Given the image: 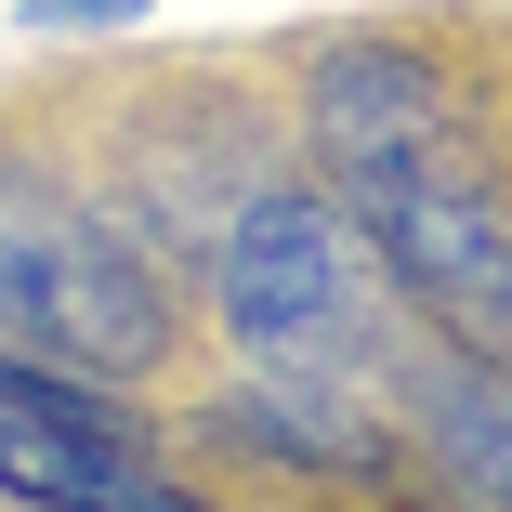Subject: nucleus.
<instances>
[{
    "instance_id": "nucleus-6",
    "label": "nucleus",
    "mask_w": 512,
    "mask_h": 512,
    "mask_svg": "<svg viewBox=\"0 0 512 512\" xmlns=\"http://www.w3.org/2000/svg\"><path fill=\"white\" fill-rule=\"evenodd\" d=\"M145 0H27V27H132Z\"/></svg>"
},
{
    "instance_id": "nucleus-4",
    "label": "nucleus",
    "mask_w": 512,
    "mask_h": 512,
    "mask_svg": "<svg viewBox=\"0 0 512 512\" xmlns=\"http://www.w3.org/2000/svg\"><path fill=\"white\" fill-rule=\"evenodd\" d=\"M211 434H237V447H263V460H302V473H381V460H394V434L368 421V394H355L342 368H302V381H250V394H224Z\"/></svg>"
},
{
    "instance_id": "nucleus-5",
    "label": "nucleus",
    "mask_w": 512,
    "mask_h": 512,
    "mask_svg": "<svg viewBox=\"0 0 512 512\" xmlns=\"http://www.w3.org/2000/svg\"><path fill=\"white\" fill-rule=\"evenodd\" d=\"M421 434H434V460H447L460 499L512 512V368H486V355L447 342V355L421 368Z\"/></svg>"
},
{
    "instance_id": "nucleus-3",
    "label": "nucleus",
    "mask_w": 512,
    "mask_h": 512,
    "mask_svg": "<svg viewBox=\"0 0 512 512\" xmlns=\"http://www.w3.org/2000/svg\"><path fill=\"white\" fill-rule=\"evenodd\" d=\"M224 329L276 368H355L381 342V263L329 184H263L224 224Z\"/></svg>"
},
{
    "instance_id": "nucleus-7",
    "label": "nucleus",
    "mask_w": 512,
    "mask_h": 512,
    "mask_svg": "<svg viewBox=\"0 0 512 512\" xmlns=\"http://www.w3.org/2000/svg\"><path fill=\"white\" fill-rule=\"evenodd\" d=\"M0 512H14V499H0Z\"/></svg>"
},
{
    "instance_id": "nucleus-2",
    "label": "nucleus",
    "mask_w": 512,
    "mask_h": 512,
    "mask_svg": "<svg viewBox=\"0 0 512 512\" xmlns=\"http://www.w3.org/2000/svg\"><path fill=\"white\" fill-rule=\"evenodd\" d=\"M0 342L79 381H145L171 355V289L132 263L106 211L53 197L40 171H0Z\"/></svg>"
},
{
    "instance_id": "nucleus-1",
    "label": "nucleus",
    "mask_w": 512,
    "mask_h": 512,
    "mask_svg": "<svg viewBox=\"0 0 512 512\" xmlns=\"http://www.w3.org/2000/svg\"><path fill=\"white\" fill-rule=\"evenodd\" d=\"M316 171L368 237L381 289L421 302V329L512 368V197L460 132L447 79L394 40H342L316 66Z\"/></svg>"
}]
</instances>
